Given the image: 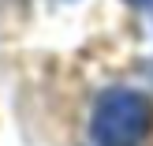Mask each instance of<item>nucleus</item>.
<instances>
[{
  "label": "nucleus",
  "mask_w": 153,
  "mask_h": 146,
  "mask_svg": "<svg viewBox=\"0 0 153 146\" xmlns=\"http://www.w3.org/2000/svg\"><path fill=\"white\" fill-rule=\"evenodd\" d=\"M153 127V105L138 90H108L94 109L97 146H138Z\"/></svg>",
  "instance_id": "1"
},
{
  "label": "nucleus",
  "mask_w": 153,
  "mask_h": 146,
  "mask_svg": "<svg viewBox=\"0 0 153 146\" xmlns=\"http://www.w3.org/2000/svg\"><path fill=\"white\" fill-rule=\"evenodd\" d=\"M134 7H153V0H131Z\"/></svg>",
  "instance_id": "2"
}]
</instances>
